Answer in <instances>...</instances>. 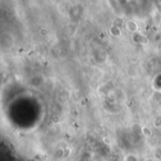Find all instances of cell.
Returning <instances> with one entry per match:
<instances>
[{
	"label": "cell",
	"instance_id": "cell-1",
	"mask_svg": "<svg viewBox=\"0 0 161 161\" xmlns=\"http://www.w3.org/2000/svg\"><path fill=\"white\" fill-rule=\"evenodd\" d=\"M125 27L127 31L131 33H136L138 31V25L136 21L134 20H128L125 23Z\"/></svg>",
	"mask_w": 161,
	"mask_h": 161
},
{
	"label": "cell",
	"instance_id": "cell-2",
	"mask_svg": "<svg viewBox=\"0 0 161 161\" xmlns=\"http://www.w3.org/2000/svg\"><path fill=\"white\" fill-rule=\"evenodd\" d=\"M132 41L136 43H140V44H148L149 43V40L147 39V37H145L143 35L140 34V33H133L132 36Z\"/></svg>",
	"mask_w": 161,
	"mask_h": 161
},
{
	"label": "cell",
	"instance_id": "cell-3",
	"mask_svg": "<svg viewBox=\"0 0 161 161\" xmlns=\"http://www.w3.org/2000/svg\"><path fill=\"white\" fill-rule=\"evenodd\" d=\"M109 32L110 34L115 37V38H120V37L122 36V30H121V28L117 27V25H112L110 28H109Z\"/></svg>",
	"mask_w": 161,
	"mask_h": 161
},
{
	"label": "cell",
	"instance_id": "cell-4",
	"mask_svg": "<svg viewBox=\"0 0 161 161\" xmlns=\"http://www.w3.org/2000/svg\"><path fill=\"white\" fill-rule=\"evenodd\" d=\"M141 133L145 137H151L152 136V130L148 126H142L141 127Z\"/></svg>",
	"mask_w": 161,
	"mask_h": 161
},
{
	"label": "cell",
	"instance_id": "cell-5",
	"mask_svg": "<svg viewBox=\"0 0 161 161\" xmlns=\"http://www.w3.org/2000/svg\"><path fill=\"white\" fill-rule=\"evenodd\" d=\"M125 22H123L122 19H121V18H117V19H115L114 22H113V25H117V27L119 28H122L123 25H125Z\"/></svg>",
	"mask_w": 161,
	"mask_h": 161
},
{
	"label": "cell",
	"instance_id": "cell-6",
	"mask_svg": "<svg viewBox=\"0 0 161 161\" xmlns=\"http://www.w3.org/2000/svg\"><path fill=\"white\" fill-rule=\"evenodd\" d=\"M51 122L53 125H58V123H61V117L58 115H54L51 118Z\"/></svg>",
	"mask_w": 161,
	"mask_h": 161
},
{
	"label": "cell",
	"instance_id": "cell-7",
	"mask_svg": "<svg viewBox=\"0 0 161 161\" xmlns=\"http://www.w3.org/2000/svg\"><path fill=\"white\" fill-rule=\"evenodd\" d=\"M153 125H155V127H157V128L161 126V114L158 115V116H157V117L155 118V122H153Z\"/></svg>",
	"mask_w": 161,
	"mask_h": 161
},
{
	"label": "cell",
	"instance_id": "cell-8",
	"mask_svg": "<svg viewBox=\"0 0 161 161\" xmlns=\"http://www.w3.org/2000/svg\"><path fill=\"white\" fill-rule=\"evenodd\" d=\"M39 33H40V35L42 37H45L48 34V28H42L40 29Z\"/></svg>",
	"mask_w": 161,
	"mask_h": 161
},
{
	"label": "cell",
	"instance_id": "cell-9",
	"mask_svg": "<svg viewBox=\"0 0 161 161\" xmlns=\"http://www.w3.org/2000/svg\"><path fill=\"white\" fill-rule=\"evenodd\" d=\"M137 159H138V156L132 155V153H129V155H125V160H137Z\"/></svg>",
	"mask_w": 161,
	"mask_h": 161
},
{
	"label": "cell",
	"instance_id": "cell-10",
	"mask_svg": "<svg viewBox=\"0 0 161 161\" xmlns=\"http://www.w3.org/2000/svg\"><path fill=\"white\" fill-rule=\"evenodd\" d=\"M155 156L157 158H161V146L158 148H156L155 152Z\"/></svg>",
	"mask_w": 161,
	"mask_h": 161
},
{
	"label": "cell",
	"instance_id": "cell-11",
	"mask_svg": "<svg viewBox=\"0 0 161 161\" xmlns=\"http://www.w3.org/2000/svg\"><path fill=\"white\" fill-rule=\"evenodd\" d=\"M71 153H72V150H71V148L69 147H67L64 149V156L63 157H67V156H69L71 155Z\"/></svg>",
	"mask_w": 161,
	"mask_h": 161
},
{
	"label": "cell",
	"instance_id": "cell-12",
	"mask_svg": "<svg viewBox=\"0 0 161 161\" xmlns=\"http://www.w3.org/2000/svg\"><path fill=\"white\" fill-rule=\"evenodd\" d=\"M103 140L105 141V143H107V144H111V138L109 137H104L103 138Z\"/></svg>",
	"mask_w": 161,
	"mask_h": 161
},
{
	"label": "cell",
	"instance_id": "cell-13",
	"mask_svg": "<svg viewBox=\"0 0 161 161\" xmlns=\"http://www.w3.org/2000/svg\"><path fill=\"white\" fill-rule=\"evenodd\" d=\"M156 12L161 15V3H158V4L156 5Z\"/></svg>",
	"mask_w": 161,
	"mask_h": 161
},
{
	"label": "cell",
	"instance_id": "cell-14",
	"mask_svg": "<svg viewBox=\"0 0 161 161\" xmlns=\"http://www.w3.org/2000/svg\"><path fill=\"white\" fill-rule=\"evenodd\" d=\"M126 1H127V2H133L134 0H126Z\"/></svg>",
	"mask_w": 161,
	"mask_h": 161
}]
</instances>
